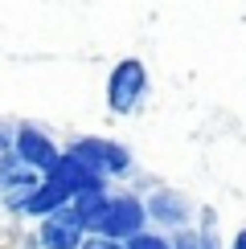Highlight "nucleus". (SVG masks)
Instances as JSON below:
<instances>
[{"instance_id":"1","label":"nucleus","mask_w":246,"mask_h":249,"mask_svg":"<svg viewBox=\"0 0 246 249\" xmlns=\"http://www.w3.org/2000/svg\"><path fill=\"white\" fill-rule=\"evenodd\" d=\"M66 151L74 155L78 163H86L99 180L115 184V188L131 184V180H136V172H140L136 151H131L123 139H111V135H90V131H86V135H70V139H66Z\"/></svg>"},{"instance_id":"2","label":"nucleus","mask_w":246,"mask_h":249,"mask_svg":"<svg viewBox=\"0 0 246 249\" xmlns=\"http://www.w3.org/2000/svg\"><path fill=\"white\" fill-rule=\"evenodd\" d=\"M102 98H107V110L115 119H136L152 102V74H148V66H144L140 57H119L115 66L107 70Z\"/></svg>"},{"instance_id":"3","label":"nucleus","mask_w":246,"mask_h":249,"mask_svg":"<svg viewBox=\"0 0 246 249\" xmlns=\"http://www.w3.org/2000/svg\"><path fill=\"white\" fill-rule=\"evenodd\" d=\"M140 188H144V209H148L152 233L177 237V233H184V229L197 225L201 204L193 200L184 188H177V184H140Z\"/></svg>"},{"instance_id":"4","label":"nucleus","mask_w":246,"mask_h":249,"mask_svg":"<svg viewBox=\"0 0 246 249\" xmlns=\"http://www.w3.org/2000/svg\"><path fill=\"white\" fill-rule=\"evenodd\" d=\"M148 229L152 225H148V209H144V188L123 184V188L111 192V204H107V213H102L95 237H111V241L127 245V241H136V237H144Z\"/></svg>"},{"instance_id":"5","label":"nucleus","mask_w":246,"mask_h":249,"mask_svg":"<svg viewBox=\"0 0 246 249\" xmlns=\"http://www.w3.org/2000/svg\"><path fill=\"white\" fill-rule=\"evenodd\" d=\"M13 155L25 168H33L37 176H49L66 155V143L58 139L49 127H41L33 119H17V139H13Z\"/></svg>"},{"instance_id":"6","label":"nucleus","mask_w":246,"mask_h":249,"mask_svg":"<svg viewBox=\"0 0 246 249\" xmlns=\"http://www.w3.org/2000/svg\"><path fill=\"white\" fill-rule=\"evenodd\" d=\"M41 180H45V176L25 168L17 155H0V216H4L13 229L20 221V213H25V204L33 200V192L41 188Z\"/></svg>"},{"instance_id":"7","label":"nucleus","mask_w":246,"mask_h":249,"mask_svg":"<svg viewBox=\"0 0 246 249\" xmlns=\"http://www.w3.org/2000/svg\"><path fill=\"white\" fill-rule=\"evenodd\" d=\"M33 233H37L41 249H82V241H86V233L74 229L62 213L49 216V221H41V225H33Z\"/></svg>"},{"instance_id":"8","label":"nucleus","mask_w":246,"mask_h":249,"mask_svg":"<svg viewBox=\"0 0 246 249\" xmlns=\"http://www.w3.org/2000/svg\"><path fill=\"white\" fill-rule=\"evenodd\" d=\"M197 241H201V249H226L230 241L222 237V225H218V209L213 204H201V213H197Z\"/></svg>"},{"instance_id":"9","label":"nucleus","mask_w":246,"mask_h":249,"mask_svg":"<svg viewBox=\"0 0 246 249\" xmlns=\"http://www.w3.org/2000/svg\"><path fill=\"white\" fill-rule=\"evenodd\" d=\"M4 249H41V241H37V233H33V229H8Z\"/></svg>"},{"instance_id":"10","label":"nucleus","mask_w":246,"mask_h":249,"mask_svg":"<svg viewBox=\"0 0 246 249\" xmlns=\"http://www.w3.org/2000/svg\"><path fill=\"white\" fill-rule=\"evenodd\" d=\"M127 249H172V237H164V233H144L136 237V241H127Z\"/></svg>"},{"instance_id":"11","label":"nucleus","mask_w":246,"mask_h":249,"mask_svg":"<svg viewBox=\"0 0 246 249\" xmlns=\"http://www.w3.org/2000/svg\"><path fill=\"white\" fill-rule=\"evenodd\" d=\"M13 139H17V123L0 119V155H13Z\"/></svg>"},{"instance_id":"12","label":"nucleus","mask_w":246,"mask_h":249,"mask_svg":"<svg viewBox=\"0 0 246 249\" xmlns=\"http://www.w3.org/2000/svg\"><path fill=\"white\" fill-rule=\"evenodd\" d=\"M172 249H201V241H197V229H184V233H177V237H172Z\"/></svg>"},{"instance_id":"13","label":"nucleus","mask_w":246,"mask_h":249,"mask_svg":"<svg viewBox=\"0 0 246 249\" xmlns=\"http://www.w3.org/2000/svg\"><path fill=\"white\" fill-rule=\"evenodd\" d=\"M226 249H246V225H238V229L230 233V245Z\"/></svg>"}]
</instances>
